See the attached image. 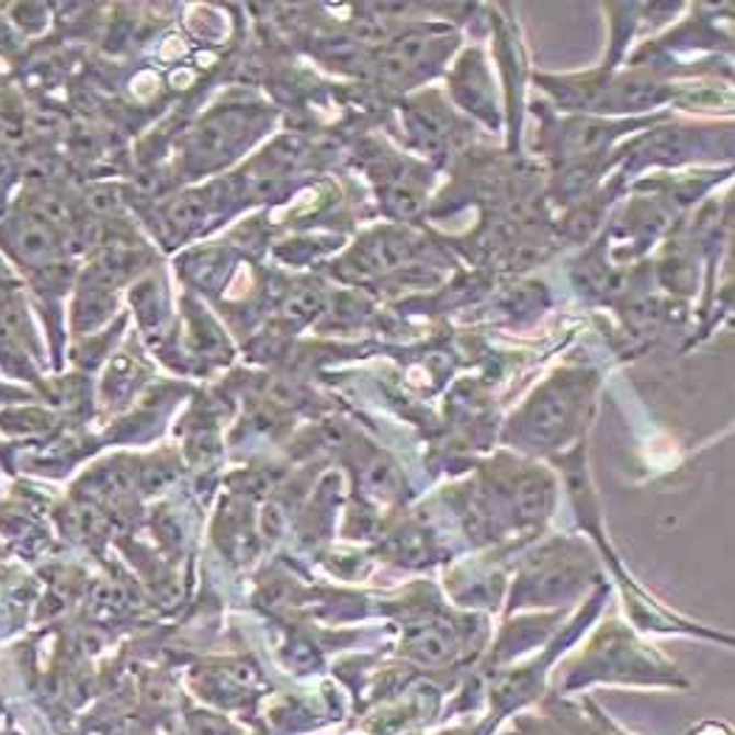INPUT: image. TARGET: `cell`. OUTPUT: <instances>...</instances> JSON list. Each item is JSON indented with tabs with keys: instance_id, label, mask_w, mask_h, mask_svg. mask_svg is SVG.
<instances>
[{
	"instance_id": "1",
	"label": "cell",
	"mask_w": 735,
	"mask_h": 735,
	"mask_svg": "<svg viewBox=\"0 0 735 735\" xmlns=\"http://www.w3.org/2000/svg\"><path fill=\"white\" fill-rule=\"evenodd\" d=\"M9 241H12L14 253H18L23 261H32V264H45V261H52L59 245L54 223H48V219L39 216L37 211L14 219Z\"/></svg>"
},
{
	"instance_id": "2",
	"label": "cell",
	"mask_w": 735,
	"mask_h": 735,
	"mask_svg": "<svg viewBox=\"0 0 735 735\" xmlns=\"http://www.w3.org/2000/svg\"><path fill=\"white\" fill-rule=\"evenodd\" d=\"M410 248L402 236H376L374 241H368L362 250V259L371 270H391V267L402 264L407 259Z\"/></svg>"
},
{
	"instance_id": "3",
	"label": "cell",
	"mask_w": 735,
	"mask_h": 735,
	"mask_svg": "<svg viewBox=\"0 0 735 735\" xmlns=\"http://www.w3.org/2000/svg\"><path fill=\"white\" fill-rule=\"evenodd\" d=\"M169 219L174 225H183V228L200 225L205 219V200L197 197V194H189V197L178 200L169 208Z\"/></svg>"
},
{
	"instance_id": "4",
	"label": "cell",
	"mask_w": 735,
	"mask_h": 735,
	"mask_svg": "<svg viewBox=\"0 0 735 735\" xmlns=\"http://www.w3.org/2000/svg\"><path fill=\"white\" fill-rule=\"evenodd\" d=\"M317 306H320V298H317V292L312 290H301L295 292V295H290L284 304V315L295 317V320H309L312 315L317 312Z\"/></svg>"
},
{
	"instance_id": "5",
	"label": "cell",
	"mask_w": 735,
	"mask_h": 735,
	"mask_svg": "<svg viewBox=\"0 0 735 735\" xmlns=\"http://www.w3.org/2000/svg\"><path fill=\"white\" fill-rule=\"evenodd\" d=\"M416 652H419L425 659H444L446 641L444 637H438L436 632H427V634H421L419 641H416Z\"/></svg>"
},
{
	"instance_id": "6",
	"label": "cell",
	"mask_w": 735,
	"mask_h": 735,
	"mask_svg": "<svg viewBox=\"0 0 735 735\" xmlns=\"http://www.w3.org/2000/svg\"><path fill=\"white\" fill-rule=\"evenodd\" d=\"M12 171H14L12 155H9L7 146H0V183H7V180L12 178Z\"/></svg>"
}]
</instances>
